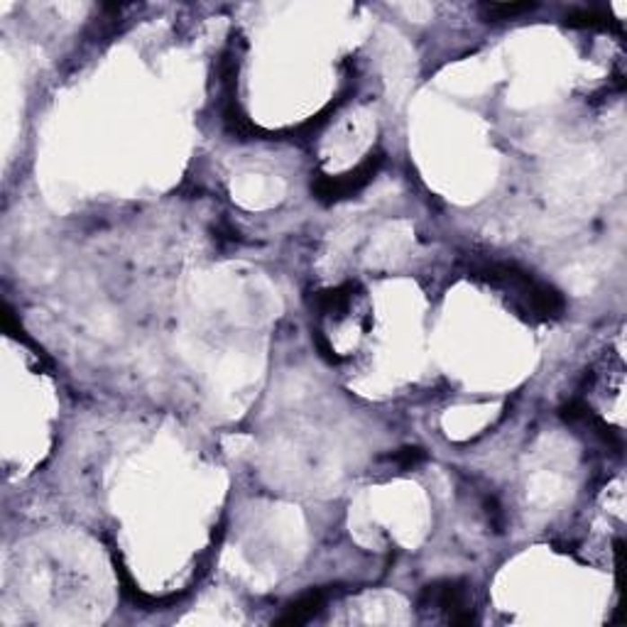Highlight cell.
I'll use <instances>...</instances> for the list:
<instances>
[{
    "mask_svg": "<svg viewBox=\"0 0 627 627\" xmlns=\"http://www.w3.org/2000/svg\"><path fill=\"white\" fill-rule=\"evenodd\" d=\"M475 272L488 285H493L495 289H500L502 295L510 296L512 305L517 306L522 314H529V319L549 322V319H559L564 314V296L547 282L532 278L527 269H522L515 262H490V265L478 268Z\"/></svg>",
    "mask_w": 627,
    "mask_h": 627,
    "instance_id": "6da1fadb",
    "label": "cell"
},
{
    "mask_svg": "<svg viewBox=\"0 0 627 627\" xmlns=\"http://www.w3.org/2000/svg\"><path fill=\"white\" fill-rule=\"evenodd\" d=\"M383 167V155H370L366 162H360L358 167L349 174H340V177H326V174H319L312 184V191L316 194V199H322L326 204L331 201H340V199H349L353 194H358L360 189H366L370 181L375 180V174Z\"/></svg>",
    "mask_w": 627,
    "mask_h": 627,
    "instance_id": "7a4b0ae2",
    "label": "cell"
},
{
    "mask_svg": "<svg viewBox=\"0 0 627 627\" xmlns=\"http://www.w3.org/2000/svg\"><path fill=\"white\" fill-rule=\"evenodd\" d=\"M421 608L444 613L451 625L473 623V610L468 608V588L461 581L429 583L421 593Z\"/></svg>",
    "mask_w": 627,
    "mask_h": 627,
    "instance_id": "3957f363",
    "label": "cell"
},
{
    "mask_svg": "<svg viewBox=\"0 0 627 627\" xmlns=\"http://www.w3.org/2000/svg\"><path fill=\"white\" fill-rule=\"evenodd\" d=\"M326 596H329V593L323 591V588H316V591L305 593L299 601H295L292 605H289L287 613H285V615H282L278 623L279 625H302V623H309V620H312L314 615H316V613L323 608Z\"/></svg>",
    "mask_w": 627,
    "mask_h": 627,
    "instance_id": "277c9868",
    "label": "cell"
},
{
    "mask_svg": "<svg viewBox=\"0 0 627 627\" xmlns=\"http://www.w3.org/2000/svg\"><path fill=\"white\" fill-rule=\"evenodd\" d=\"M566 25L569 27H601V30H610V27H620V22L608 10L591 8V10H571L566 15Z\"/></svg>",
    "mask_w": 627,
    "mask_h": 627,
    "instance_id": "5b68a950",
    "label": "cell"
},
{
    "mask_svg": "<svg viewBox=\"0 0 627 627\" xmlns=\"http://www.w3.org/2000/svg\"><path fill=\"white\" fill-rule=\"evenodd\" d=\"M534 8H537V3H488V5H483V13L488 18L508 20L532 13Z\"/></svg>",
    "mask_w": 627,
    "mask_h": 627,
    "instance_id": "8992f818",
    "label": "cell"
},
{
    "mask_svg": "<svg viewBox=\"0 0 627 627\" xmlns=\"http://www.w3.org/2000/svg\"><path fill=\"white\" fill-rule=\"evenodd\" d=\"M390 461H394L400 468H414L424 461V451L421 448H402L394 456H390Z\"/></svg>",
    "mask_w": 627,
    "mask_h": 627,
    "instance_id": "52a82bcc",
    "label": "cell"
}]
</instances>
